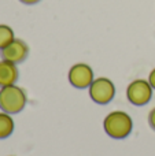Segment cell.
Returning <instances> with one entry per match:
<instances>
[{
	"label": "cell",
	"mask_w": 155,
	"mask_h": 156,
	"mask_svg": "<svg viewBox=\"0 0 155 156\" xmlns=\"http://www.w3.org/2000/svg\"><path fill=\"white\" fill-rule=\"evenodd\" d=\"M103 127L110 137L121 140L131 134L133 129V121L124 111H113L104 118Z\"/></svg>",
	"instance_id": "6da1fadb"
},
{
	"label": "cell",
	"mask_w": 155,
	"mask_h": 156,
	"mask_svg": "<svg viewBox=\"0 0 155 156\" xmlns=\"http://www.w3.org/2000/svg\"><path fill=\"white\" fill-rule=\"evenodd\" d=\"M26 93L16 85L0 88V110L7 114H18L26 105Z\"/></svg>",
	"instance_id": "7a4b0ae2"
},
{
	"label": "cell",
	"mask_w": 155,
	"mask_h": 156,
	"mask_svg": "<svg viewBox=\"0 0 155 156\" xmlns=\"http://www.w3.org/2000/svg\"><path fill=\"white\" fill-rule=\"evenodd\" d=\"M89 96L98 104H107L113 100L115 94V86L109 78H96L91 83L89 88Z\"/></svg>",
	"instance_id": "3957f363"
},
{
	"label": "cell",
	"mask_w": 155,
	"mask_h": 156,
	"mask_svg": "<svg viewBox=\"0 0 155 156\" xmlns=\"http://www.w3.org/2000/svg\"><path fill=\"white\" fill-rule=\"evenodd\" d=\"M126 97L135 105H144L153 97V86L146 80H135L126 88Z\"/></svg>",
	"instance_id": "277c9868"
},
{
	"label": "cell",
	"mask_w": 155,
	"mask_h": 156,
	"mask_svg": "<svg viewBox=\"0 0 155 156\" xmlns=\"http://www.w3.org/2000/svg\"><path fill=\"white\" fill-rule=\"evenodd\" d=\"M93 80L95 78H93L92 69L85 63H77V65L71 66V69L69 70V81L77 89L89 88Z\"/></svg>",
	"instance_id": "5b68a950"
},
{
	"label": "cell",
	"mask_w": 155,
	"mask_h": 156,
	"mask_svg": "<svg viewBox=\"0 0 155 156\" xmlns=\"http://www.w3.org/2000/svg\"><path fill=\"white\" fill-rule=\"evenodd\" d=\"M27 54H29V47L21 38H15L14 41H11L7 47H4L3 49H0V55L2 59L8 60L11 63H21L26 59Z\"/></svg>",
	"instance_id": "8992f818"
},
{
	"label": "cell",
	"mask_w": 155,
	"mask_h": 156,
	"mask_svg": "<svg viewBox=\"0 0 155 156\" xmlns=\"http://www.w3.org/2000/svg\"><path fill=\"white\" fill-rule=\"evenodd\" d=\"M19 73L15 63H11L4 59L0 60V88L15 85Z\"/></svg>",
	"instance_id": "52a82bcc"
},
{
	"label": "cell",
	"mask_w": 155,
	"mask_h": 156,
	"mask_svg": "<svg viewBox=\"0 0 155 156\" xmlns=\"http://www.w3.org/2000/svg\"><path fill=\"white\" fill-rule=\"evenodd\" d=\"M14 132V121L10 114L0 112V138H7Z\"/></svg>",
	"instance_id": "ba28073f"
},
{
	"label": "cell",
	"mask_w": 155,
	"mask_h": 156,
	"mask_svg": "<svg viewBox=\"0 0 155 156\" xmlns=\"http://www.w3.org/2000/svg\"><path fill=\"white\" fill-rule=\"evenodd\" d=\"M14 40H15L14 30L8 25H0V49L7 47Z\"/></svg>",
	"instance_id": "9c48e42d"
},
{
	"label": "cell",
	"mask_w": 155,
	"mask_h": 156,
	"mask_svg": "<svg viewBox=\"0 0 155 156\" xmlns=\"http://www.w3.org/2000/svg\"><path fill=\"white\" fill-rule=\"evenodd\" d=\"M148 123H150L151 129L155 130V108L150 111V115H148Z\"/></svg>",
	"instance_id": "30bf717a"
},
{
	"label": "cell",
	"mask_w": 155,
	"mask_h": 156,
	"mask_svg": "<svg viewBox=\"0 0 155 156\" xmlns=\"http://www.w3.org/2000/svg\"><path fill=\"white\" fill-rule=\"evenodd\" d=\"M148 82L153 86V89H155V69L150 73V76H148Z\"/></svg>",
	"instance_id": "8fae6325"
},
{
	"label": "cell",
	"mask_w": 155,
	"mask_h": 156,
	"mask_svg": "<svg viewBox=\"0 0 155 156\" xmlns=\"http://www.w3.org/2000/svg\"><path fill=\"white\" fill-rule=\"evenodd\" d=\"M21 3H23V4H36V3H38L40 0H19Z\"/></svg>",
	"instance_id": "7c38bea8"
}]
</instances>
